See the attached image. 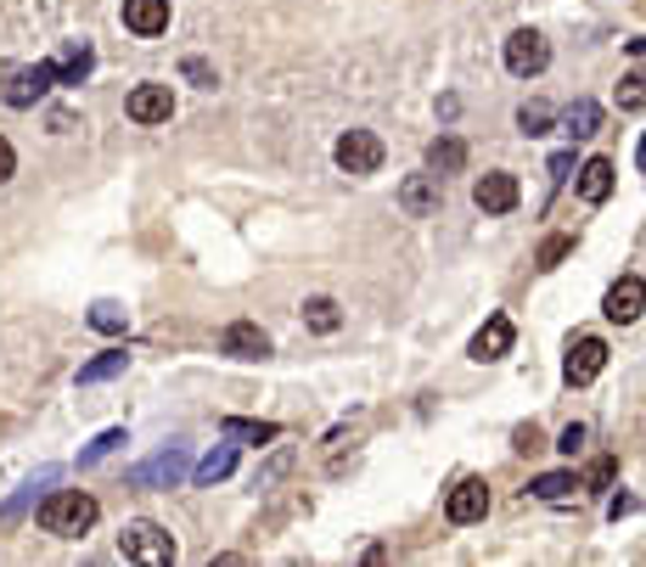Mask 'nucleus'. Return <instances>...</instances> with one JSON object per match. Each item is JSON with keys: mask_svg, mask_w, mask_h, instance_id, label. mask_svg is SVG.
<instances>
[{"mask_svg": "<svg viewBox=\"0 0 646 567\" xmlns=\"http://www.w3.org/2000/svg\"><path fill=\"white\" fill-rule=\"evenodd\" d=\"M619 108L624 113H646V68H630L619 79Z\"/></svg>", "mask_w": 646, "mask_h": 567, "instance_id": "nucleus-25", "label": "nucleus"}, {"mask_svg": "<svg viewBox=\"0 0 646 567\" xmlns=\"http://www.w3.org/2000/svg\"><path fill=\"white\" fill-rule=\"evenodd\" d=\"M641 310H646V281H641V276H619V281L607 287V298H601V315H607L612 326L641 320Z\"/></svg>", "mask_w": 646, "mask_h": 567, "instance_id": "nucleus-6", "label": "nucleus"}, {"mask_svg": "<svg viewBox=\"0 0 646 567\" xmlns=\"http://www.w3.org/2000/svg\"><path fill=\"white\" fill-rule=\"evenodd\" d=\"M585 489L573 472H545V478H534V500H545V506H568V500Z\"/></svg>", "mask_w": 646, "mask_h": 567, "instance_id": "nucleus-19", "label": "nucleus"}, {"mask_svg": "<svg viewBox=\"0 0 646 567\" xmlns=\"http://www.w3.org/2000/svg\"><path fill=\"white\" fill-rule=\"evenodd\" d=\"M545 62H552V46H545L540 28H517V35L506 40V68H511L517 79L545 74Z\"/></svg>", "mask_w": 646, "mask_h": 567, "instance_id": "nucleus-4", "label": "nucleus"}, {"mask_svg": "<svg viewBox=\"0 0 646 567\" xmlns=\"http://www.w3.org/2000/svg\"><path fill=\"white\" fill-rule=\"evenodd\" d=\"M517 197H523V191H517V175H483L478 186H472V203L483 209V214H511L517 209Z\"/></svg>", "mask_w": 646, "mask_h": 567, "instance_id": "nucleus-12", "label": "nucleus"}, {"mask_svg": "<svg viewBox=\"0 0 646 567\" xmlns=\"http://www.w3.org/2000/svg\"><path fill=\"white\" fill-rule=\"evenodd\" d=\"M511 343H517V326L506 320V315H490V320H483V331H478V338H472V360L478 365H490V360H506L511 354Z\"/></svg>", "mask_w": 646, "mask_h": 567, "instance_id": "nucleus-10", "label": "nucleus"}, {"mask_svg": "<svg viewBox=\"0 0 646 567\" xmlns=\"http://www.w3.org/2000/svg\"><path fill=\"white\" fill-rule=\"evenodd\" d=\"M124 28L141 40H157L169 28V0H124Z\"/></svg>", "mask_w": 646, "mask_h": 567, "instance_id": "nucleus-11", "label": "nucleus"}, {"mask_svg": "<svg viewBox=\"0 0 646 567\" xmlns=\"http://www.w3.org/2000/svg\"><path fill=\"white\" fill-rule=\"evenodd\" d=\"M231 466H237V450L219 444V450H208L198 461V472H191V478H198V483H219V478H231Z\"/></svg>", "mask_w": 646, "mask_h": 567, "instance_id": "nucleus-22", "label": "nucleus"}, {"mask_svg": "<svg viewBox=\"0 0 646 567\" xmlns=\"http://www.w3.org/2000/svg\"><path fill=\"white\" fill-rule=\"evenodd\" d=\"M51 85H56L51 62H35V68H23V62H0V102H7V108H35Z\"/></svg>", "mask_w": 646, "mask_h": 567, "instance_id": "nucleus-2", "label": "nucleus"}, {"mask_svg": "<svg viewBox=\"0 0 646 567\" xmlns=\"http://www.w3.org/2000/svg\"><path fill=\"white\" fill-rule=\"evenodd\" d=\"M96 68V51L85 46V40H74V46H62L56 56H51V74H56V85H79L85 74Z\"/></svg>", "mask_w": 646, "mask_h": 567, "instance_id": "nucleus-15", "label": "nucleus"}, {"mask_svg": "<svg viewBox=\"0 0 646 567\" xmlns=\"http://www.w3.org/2000/svg\"><path fill=\"white\" fill-rule=\"evenodd\" d=\"M601 371H607V343H601V338H579V343L568 349L562 377H568L573 388H585V382H596Z\"/></svg>", "mask_w": 646, "mask_h": 567, "instance_id": "nucleus-8", "label": "nucleus"}, {"mask_svg": "<svg viewBox=\"0 0 646 567\" xmlns=\"http://www.w3.org/2000/svg\"><path fill=\"white\" fill-rule=\"evenodd\" d=\"M635 163H641V175H646V136H641V147H635Z\"/></svg>", "mask_w": 646, "mask_h": 567, "instance_id": "nucleus-36", "label": "nucleus"}, {"mask_svg": "<svg viewBox=\"0 0 646 567\" xmlns=\"http://www.w3.org/2000/svg\"><path fill=\"white\" fill-rule=\"evenodd\" d=\"M96 517H102V506H96L85 489H56L40 506V528L56 533V540H79V533H90Z\"/></svg>", "mask_w": 646, "mask_h": 567, "instance_id": "nucleus-1", "label": "nucleus"}, {"mask_svg": "<svg viewBox=\"0 0 646 567\" xmlns=\"http://www.w3.org/2000/svg\"><path fill=\"white\" fill-rule=\"evenodd\" d=\"M118 556H124V562L169 567V562H175V533L157 528V522H129V528L118 533Z\"/></svg>", "mask_w": 646, "mask_h": 567, "instance_id": "nucleus-3", "label": "nucleus"}, {"mask_svg": "<svg viewBox=\"0 0 646 567\" xmlns=\"http://www.w3.org/2000/svg\"><path fill=\"white\" fill-rule=\"evenodd\" d=\"M175 478H186V455H180V450H169V455L147 461L141 472H136V483H175Z\"/></svg>", "mask_w": 646, "mask_h": 567, "instance_id": "nucleus-21", "label": "nucleus"}, {"mask_svg": "<svg viewBox=\"0 0 646 567\" xmlns=\"http://www.w3.org/2000/svg\"><path fill=\"white\" fill-rule=\"evenodd\" d=\"M517 129H523V136H545V129H552V108H545V102H523V108H517Z\"/></svg>", "mask_w": 646, "mask_h": 567, "instance_id": "nucleus-26", "label": "nucleus"}, {"mask_svg": "<svg viewBox=\"0 0 646 567\" xmlns=\"http://www.w3.org/2000/svg\"><path fill=\"white\" fill-rule=\"evenodd\" d=\"M219 349L231 354V360H265V354H270V338H265V331H258L253 320H237V326H225Z\"/></svg>", "mask_w": 646, "mask_h": 567, "instance_id": "nucleus-13", "label": "nucleus"}, {"mask_svg": "<svg viewBox=\"0 0 646 567\" xmlns=\"http://www.w3.org/2000/svg\"><path fill=\"white\" fill-rule=\"evenodd\" d=\"M579 444H585V427H579V421H573V427H562V432H557V450H562V455H573V450H579Z\"/></svg>", "mask_w": 646, "mask_h": 567, "instance_id": "nucleus-33", "label": "nucleus"}, {"mask_svg": "<svg viewBox=\"0 0 646 567\" xmlns=\"http://www.w3.org/2000/svg\"><path fill=\"white\" fill-rule=\"evenodd\" d=\"M483 512H490V483L483 478H456V489H449V500H444V517L449 522H483Z\"/></svg>", "mask_w": 646, "mask_h": 567, "instance_id": "nucleus-7", "label": "nucleus"}, {"mask_svg": "<svg viewBox=\"0 0 646 567\" xmlns=\"http://www.w3.org/2000/svg\"><path fill=\"white\" fill-rule=\"evenodd\" d=\"M511 450H517V455H534V450H545V439H540V427H534V421H523V427H517V432H511Z\"/></svg>", "mask_w": 646, "mask_h": 567, "instance_id": "nucleus-30", "label": "nucleus"}, {"mask_svg": "<svg viewBox=\"0 0 646 567\" xmlns=\"http://www.w3.org/2000/svg\"><path fill=\"white\" fill-rule=\"evenodd\" d=\"M579 197H585V203H607L612 197V158H591L585 169H579Z\"/></svg>", "mask_w": 646, "mask_h": 567, "instance_id": "nucleus-17", "label": "nucleus"}, {"mask_svg": "<svg viewBox=\"0 0 646 567\" xmlns=\"http://www.w3.org/2000/svg\"><path fill=\"white\" fill-rule=\"evenodd\" d=\"M118 444H124V432H118V427H113V432H102V439H96V444H90V450L79 455V466H90V461H102V455H113Z\"/></svg>", "mask_w": 646, "mask_h": 567, "instance_id": "nucleus-32", "label": "nucleus"}, {"mask_svg": "<svg viewBox=\"0 0 646 567\" xmlns=\"http://www.w3.org/2000/svg\"><path fill=\"white\" fill-rule=\"evenodd\" d=\"M568 169H573V158H568V152H557V158H552V186H562V180H568Z\"/></svg>", "mask_w": 646, "mask_h": 567, "instance_id": "nucleus-35", "label": "nucleus"}, {"mask_svg": "<svg viewBox=\"0 0 646 567\" xmlns=\"http://www.w3.org/2000/svg\"><path fill=\"white\" fill-rule=\"evenodd\" d=\"M129 365V354L124 349H107V354H96L90 365H79V388H90V382H107V377H118Z\"/></svg>", "mask_w": 646, "mask_h": 567, "instance_id": "nucleus-20", "label": "nucleus"}, {"mask_svg": "<svg viewBox=\"0 0 646 567\" xmlns=\"http://www.w3.org/2000/svg\"><path fill=\"white\" fill-rule=\"evenodd\" d=\"M180 74H186L191 85H203V90H214V85H219V79H214V68H208L203 56H186V62H180Z\"/></svg>", "mask_w": 646, "mask_h": 567, "instance_id": "nucleus-29", "label": "nucleus"}, {"mask_svg": "<svg viewBox=\"0 0 646 567\" xmlns=\"http://www.w3.org/2000/svg\"><path fill=\"white\" fill-rule=\"evenodd\" d=\"M568 253H573V237H552V242L540 248V259H534V264H540V270H557V264H562Z\"/></svg>", "mask_w": 646, "mask_h": 567, "instance_id": "nucleus-27", "label": "nucleus"}, {"mask_svg": "<svg viewBox=\"0 0 646 567\" xmlns=\"http://www.w3.org/2000/svg\"><path fill=\"white\" fill-rule=\"evenodd\" d=\"M90 326H96V331H124V310H118V304H96V310H90Z\"/></svg>", "mask_w": 646, "mask_h": 567, "instance_id": "nucleus-31", "label": "nucleus"}, {"mask_svg": "<svg viewBox=\"0 0 646 567\" xmlns=\"http://www.w3.org/2000/svg\"><path fill=\"white\" fill-rule=\"evenodd\" d=\"M400 209H405L410 219L439 214V175H410V180L400 186Z\"/></svg>", "mask_w": 646, "mask_h": 567, "instance_id": "nucleus-14", "label": "nucleus"}, {"mask_svg": "<svg viewBox=\"0 0 646 567\" xmlns=\"http://www.w3.org/2000/svg\"><path fill=\"white\" fill-rule=\"evenodd\" d=\"M612 478H619V461H612V455H601V461H596V466H591V472L579 478V483H585V489H607Z\"/></svg>", "mask_w": 646, "mask_h": 567, "instance_id": "nucleus-28", "label": "nucleus"}, {"mask_svg": "<svg viewBox=\"0 0 646 567\" xmlns=\"http://www.w3.org/2000/svg\"><path fill=\"white\" fill-rule=\"evenodd\" d=\"M338 169L343 175H377L382 169V141L371 136V129H349V136H338Z\"/></svg>", "mask_w": 646, "mask_h": 567, "instance_id": "nucleus-5", "label": "nucleus"}, {"mask_svg": "<svg viewBox=\"0 0 646 567\" xmlns=\"http://www.w3.org/2000/svg\"><path fill=\"white\" fill-rule=\"evenodd\" d=\"M124 113L136 124H169L175 96H169V85H136V90H129V102H124Z\"/></svg>", "mask_w": 646, "mask_h": 567, "instance_id": "nucleus-9", "label": "nucleus"}, {"mask_svg": "<svg viewBox=\"0 0 646 567\" xmlns=\"http://www.w3.org/2000/svg\"><path fill=\"white\" fill-rule=\"evenodd\" d=\"M304 320H309V331H338L343 326V315H338V304L327 292H315L309 304H304Z\"/></svg>", "mask_w": 646, "mask_h": 567, "instance_id": "nucleus-24", "label": "nucleus"}, {"mask_svg": "<svg viewBox=\"0 0 646 567\" xmlns=\"http://www.w3.org/2000/svg\"><path fill=\"white\" fill-rule=\"evenodd\" d=\"M562 124H568V136H573V141H591L596 129H601V108H596V102H573Z\"/></svg>", "mask_w": 646, "mask_h": 567, "instance_id": "nucleus-23", "label": "nucleus"}, {"mask_svg": "<svg viewBox=\"0 0 646 567\" xmlns=\"http://www.w3.org/2000/svg\"><path fill=\"white\" fill-rule=\"evenodd\" d=\"M225 439H237V444H276L281 439V427L276 421H248V416H225Z\"/></svg>", "mask_w": 646, "mask_h": 567, "instance_id": "nucleus-18", "label": "nucleus"}, {"mask_svg": "<svg viewBox=\"0 0 646 567\" xmlns=\"http://www.w3.org/2000/svg\"><path fill=\"white\" fill-rule=\"evenodd\" d=\"M428 169L444 180V175H461L467 169V141H456V136H439L433 147H428Z\"/></svg>", "mask_w": 646, "mask_h": 567, "instance_id": "nucleus-16", "label": "nucleus"}, {"mask_svg": "<svg viewBox=\"0 0 646 567\" xmlns=\"http://www.w3.org/2000/svg\"><path fill=\"white\" fill-rule=\"evenodd\" d=\"M17 175V152H12V141H0V186H7Z\"/></svg>", "mask_w": 646, "mask_h": 567, "instance_id": "nucleus-34", "label": "nucleus"}]
</instances>
